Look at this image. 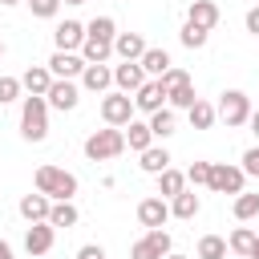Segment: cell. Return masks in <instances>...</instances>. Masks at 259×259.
Returning <instances> with one entry per match:
<instances>
[{
    "mask_svg": "<svg viewBox=\"0 0 259 259\" xmlns=\"http://www.w3.org/2000/svg\"><path fill=\"white\" fill-rule=\"evenodd\" d=\"M146 49H150V45H146L142 32H117V36H113V57H121V61H142Z\"/></svg>",
    "mask_w": 259,
    "mask_h": 259,
    "instance_id": "15",
    "label": "cell"
},
{
    "mask_svg": "<svg viewBox=\"0 0 259 259\" xmlns=\"http://www.w3.org/2000/svg\"><path fill=\"white\" fill-rule=\"evenodd\" d=\"M182 190H186V174H178L174 166L158 174V198H166V202H170V198H174V194H182Z\"/></svg>",
    "mask_w": 259,
    "mask_h": 259,
    "instance_id": "25",
    "label": "cell"
},
{
    "mask_svg": "<svg viewBox=\"0 0 259 259\" xmlns=\"http://www.w3.org/2000/svg\"><path fill=\"white\" fill-rule=\"evenodd\" d=\"M186 24L210 32V28L219 24V4H214V0H190V8H186Z\"/></svg>",
    "mask_w": 259,
    "mask_h": 259,
    "instance_id": "14",
    "label": "cell"
},
{
    "mask_svg": "<svg viewBox=\"0 0 259 259\" xmlns=\"http://www.w3.org/2000/svg\"><path fill=\"white\" fill-rule=\"evenodd\" d=\"M109 57H113V45H109V40L85 36V45H81V61H85V65H105Z\"/></svg>",
    "mask_w": 259,
    "mask_h": 259,
    "instance_id": "24",
    "label": "cell"
},
{
    "mask_svg": "<svg viewBox=\"0 0 259 259\" xmlns=\"http://www.w3.org/2000/svg\"><path fill=\"white\" fill-rule=\"evenodd\" d=\"M0 57H4V40H0Z\"/></svg>",
    "mask_w": 259,
    "mask_h": 259,
    "instance_id": "49",
    "label": "cell"
},
{
    "mask_svg": "<svg viewBox=\"0 0 259 259\" xmlns=\"http://www.w3.org/2000/svg\"><path fill=\"white\" fill-rule=\"evenodd\" d=\"M247 259H259V239H255V247H251V255Z\"/></svg>",
    "mask_w": 259,
    "mask_h": 259,
    "instance_id": "45",
    "label": "cell"
},
{
    "mask_svg": "<svg viewBox=\"0 0 259 259\" xmlns=\"http://www.w3.org/2000/svg\"><path fill=\"white\" fill-rule=\"evenodd\" d=\"M178 40H182L186 49H206V40H210V32H202V28H194V24H182V32H178Z\"/></svg>",
    "mask_w": 259,
    "mask_h": 259,
    "instance_id": "33",
    "label": "cell"
},
{
    "mask_svg": "<svg viewBox=\"0 0 259 259\" xmlns=\"http://www.w3.org/2000/svg\"><path fill=\"white\" fill-rule=\"evenodd\" d=\"M77 259H105V247H101V243H85V247L77 251Z\"/></svg>",
    "mask_w": 259,
    "mask_h": 259,
    "instance_id": "41",
    "label": "cell"
},
{
    "mask_svg": "<svg viewBox=\"0 0 259 259\" xmlns=\"http://www.w3.org/2000/svg\"><path fill=\"white\" fill-rule=\"evenodd\" d=\"M219 117H223L227 125H247V117H251V97H247L243 89H227L223 101H219Z\"/></svg>",
    "mask_w": 259,
    "mask_h": 259,
    "instance_id": "6",
    "label": "cell"
},
{
    "mask_svg": "<svg viewBox=\"0 0 259 259\" xmlns=\"http://www.w3.org/2000/svg\"><path fill=\"white\" fill-rule=\"evenodd\" d=\"M198 101V93H194V81H186V85H174L170 93H166V105L170 109H190Z\"/></svg>",
    "mask_w": 259,
    "mask_h": 259,
    "instance_id": "30",
    "label": "cell"
},
{
    "mask_svg": "<svg viewBox=\"0 0 259 259\" xmlns=\"http://www.w3.org/2000/svg\"><path fill=\"white\" fill-rule=\"evenodd\" d=\"M117 154H125V134H121V130L105 125V130H93V134L85 138V158H89V162H109V158H117Z\"/></svg>",
    "mask_w": 259,
    "mask_h": 259,
    "instance_id": "3",
    "label": "cell"
},
{
    "mask_svg": "<svg viewBox=\"0 0 259 259\" xmlns=\"http://www.w3.org/2000/svg\"><path fill=\"white\" fill-rule=\"evenodd\" d=\"M0 4H4V8H12V4H20V0H0Z\"/></svg>",
    "mask_w": 259,
    "mask_h": 259,
    "instance_id": "47",
    "label": "cell"
},
{
    "mask_svg": "<svg viewBox=\"0 0 259 259\" xmlns=\"http://www.w3.org/2000/svg\"><path fill=\"white\" fill-rule=\"evenodd\" d=\"M255 214H259V194H247V190L235 194V219L247 223V219H255Z\"/></svg>",
    "mask_w": 259,
    "mask_h": 259,
    "instance_id": "32",
    "label": "cell"
},
{
    "mask_svg": "<svg viewBox=\"0 0 259 259\" xmlns=\"http://www.w3.org/2000/svg\"><path fill=\"white\" fill-rule=\"evenodd\" d=\"M130 259H162V255L150 247V239H138V243L130 247Z\"/></svg>",
    "mask_w": 259,
    "mask_h": 259,
    "instance_id": "39",
    "label": "cell"
},
{
    "mask_svg": "<svg viewBox=\"0 0 259 259\" xmlns=\"http://www.w3.org/2000/svg\"><path fill=\"white\" fill-rule=\"evenodd\" d=\"M194 255H198V259H227V239H223V235H202Z\"/></svg>",
    "mask_w": 259,
    "mask_h": 259,
    "instance_id": "31",
    "label": "cell"
},
{
    "mask_svg": "<svg viewBox=\"0 0 259 259\" xmlns=\"http://www.w3.org/2000/svg\"><path fill=\"white\" fill-rule=\"evenodd\" d=\"M53 243H57V231H53L49 223H32V227L24 231V251H28L32 259H36V255H49Z\"/></svg>",
    "mask_w": 259,
    "mask_h": 259,
    "instance_id": "13",
    "label": "cell"
},
{
    "mask_svg": "<svg viewBox=\"0 0 259 259\" xmlns=\"http://www.w3.org/2000/svg\"><path fill=\"white\" fill-rule=\"evenodd\" d=\"M243 24H247V32H251V36H259V4H255V8H247Z\"/></svg>",
    "mask_w": 259,
    "mask_h": 259,
    "instance_id": "42",
    "label": "cell"
},
{
    "mask_svg": "<svg viewBox=\"0 0 259 259\" xmlns=\"http://www.w3.org/2000/svg\"><path fill=\"white\" fill-rule=\"evenodd\" d=\"M186 182H190V186H206V182H210V162H190Z\"/></svg>",
    "mask_w": 259,
    "mask_h": 259,
    "instance_id": "37",
    "label": "cell"
},
{
    "mask_svg": "<svg viewBox=\"0 0 259 259\" xmlns=\"http://www.w3.org/2000/svg\"><path fill=\"white\" fill-rule=\"evenodd\" d=\"M166 219H170V202H166V198L150 194V198H142V202H138V223H142L146 231L166 227Z\"/></svg>",
    "mask_w": 259,
    "mask_h": 259,
    "instance_id": "9",
    "label": "cell"
},
{
    "mask_svg": "<svg viewBox=\"0 0 259 259\" xmlns=\"http://www.w3.org/2000/svg\"><path fill=\"white\" fill-rule=\"evenodd\" d=\"M130 101H134V109H142V113H158V109H166V85H162L158 77H150Z\"/></svg>",
    "mask_w": 259,
    "mask_h": 259,
    "instance_id": "8",
    "label": "cell"
},
{
    "mask_svg": "<svg viewBox=\"0 0 259 259\" xmlns=\"http://www.w3.org/2000/svg\"><path fill=\"white\" fill-rule=\"evenodd\" d=\"M49 206H53V202H49L40 190H32V194L20 198V219H24L28 227H32V223H49Z\"/></svg>",
    "mask_w": 259,
    "mask_h": 259,
    "instance_id": "17",
    "label": "cell"
},
{
    "mask_svg": "<svg viewBox=\"0 0 259 259\" xmlns=\"http://www.w3.org/2000/svg\"><path fill=\"white\" fill-rule=\"evenodd\" d=\"M77 219H81V214H77L73 202H53V206H49V227H53V231H61V227L69 231V227H77Z\"/></svg>",
    "mask_w": 259,
    "mask_h": 259,
    "instance_id": "26",
    "label": "cell"
},
{
    "mask_svg": "<svg viewBox=\"0 0 259 259\" xmlns=\"http://www.w3.org/2000/svg\"><path fill=\"white\" fill-rule=\"evenodd\" d=\"M121 134H125V146H130L134 154H142V150H150V146H154V134H150V125H146V121H130Z\"/></svg>",
    "mask_w": 259,
    "mask_h": 259,
    "instance_id": "22",
    "label": "cell"
},
{
    "mask_svg": "<svg viewBox=\"0 0 259 259\" xmlns=\"http://www.w3.org/2000/svg\"><path fill=\"white\" fill-rule=\"evenodd\" d=\"M198 210H202V202H198V194H194V190H182V194H174V198H170V214H174V219H182V223H190Z\"/></svg>",
    "mask_w": 259,
    "mask_h": 259,
    "instance_id": "20",
    "label": "cell"
},
{
    "mask_svg": "<svg viewBox=\"0 0 259 259\" xmlns=\"http://www.w3.org/2000/svg\"><path fill=\"white\" fill-rule=\"evenodd\" d=\"M28 8H32L36 20H53L61 12V0H28Z\"/></svg>",
    "mask_w": 259,
    "mask_h": 259,
    "instance_id": "36",
    "label": "cell"
},
{
    "mask_svg": "<svg viewBox=\"0 0 259 259\" xmlns=\"http://www.w3.org/2000/svg\"><path fill=\"white\" fill-rule=\"evenodd\" d=\"M53 45H57V53H77L85 45V24L81 20H61L57 32H53Z\"/></svg>",
    "mask_w": 259,
    "mask_h": 259,
    "instance_id": "11",
    "label": "cell"
},
{
    "mask_svg": "<svg viewBox=\"0 0 259 259\" xmlns=\"http://www.w3.org/2000/svg\"><path fill=\"white\" fill-rule=\"evenodd\" d=\"M49 73H53V81H77L85 73V61H81V53H53Z\"/></svg>",
    "mask_w": 259,
    "mask_h": 259,
    "instance_id": "10",
    "label": "cell"
},
{
    "mask_svg": "<svg viewBox=\"0 0 259 259\" xmlns=\"http://www.w3.org/2000/svg\"><path fill=\"white\" fill-rule=\"evenodd\" d=\"M61 4H85V0H61Z\"/></svg>",
    "mask_w": 259,
    "mask_h": 259,
    "instance_id": "48",
    "label": "cell"
},
{
    "mask_svg": "<svg viewBox=\"0 0 259 259\" xmlns=\"http://www.w3.org/2000/svg\"><path fill=\"white\" fill-rule=\"evenodd\" d=\"M255 239H259V231H251V227H235L231 239H227V251H235L239 259H247L251 247H255Z\"/></svg>",
    "mask_w": 259,
    "mask_h": 259,
    "instance_id": "27",
    "label": "cell"
},
{
    "mask_svg": "<svg viewBox=\"0 0 259 259\" xmlns=\"http://www.w3.org/2000/svg\"><path fill=\"white\" fill-rule=\"evenodd\" d=\"M45 101H49V109L69 113V109H77V101H81V85H77V81H53L49 93H45Z\"/></svg>",
    "mask_w": 259,
    "mask_h": 259,
    "instance_id": "7",
    "label": "cell"
},
{
    "mask_svg": "<svg viewBox=\"0 0 259 259\" xmlns=\"http://www.w3.org/2000/svg\"><path fill=\"white\" fill-rule=\"evenodd\" d=\"M20 138L24 142H45L49 138V101L45 97H24V105H20Z\"/></svg>",
    "mask_w": 259,
    "mask_h": 259,
    "instance_id": "2",
    "label": "cell"
},
{
    "mask_svg": "<svg viewBox=\"0 0 259 259\" xmlns=\"http://www.w3.org/2000/svg\"><path fill=\"white\" fill-rule=\"evenodd\" d=\"M247 125H251V134L259 138V109H251V117H247Z\"/></svg>",
    "mask_w": 259,
    "mask_h": 259,
    "instance_id": "43",
    "label": "cell"
},
{
    "mask_svg": "<svg viewBox=\"0 0 259 259\" xmlns=\"http://www.w3.org/2000/svg\"><path fill=\"white\" fill-rule=\"evenodd\" d=\"M186 117H190V125H194V130H210V125H214V117H219V109H214L210 101H202V97H198V101L186 109Z\"/></svg>",
    "mask_w": 259,
    "mask_h": 259,
    "instance_id": "28",
    "label": "cell"
},
{
    "mask_svg": "<svg viewBox=\"0 0 259 259\" xmlns=\"http://www.w3.org/2000/svg\"><path fill=\"white\" fill-rule=\"evenodd\" d=\"M146 81H150V77L142 73L138 61H121V65H113V85H117V93H138Z\"/></svg>",
    "mask_w": 259,
    "mask_h": 259,
    "instance_id": "12",
    "label": "cell"
},
{
    "mask_svg": "<svg viewBox=\"0 0 259 259\" xmlns=\"http://www.w3.org/2000/svg\"><path fill=\"white\" fill-rule=\"evenodd\" d=\"M166 259H194V255H178V251H170V255H166Z\"/></svg>",
    "mask_w": 259,
    "mask_h": 259,
    "instance_id": "46",
    "label": "cell"
},
{
    "mask_svg": "<svg viewBox=\"0 0 259 259\" xmlns=\"http://www.w3.org/2000/svg\"><path fill=\"white\" fill-rule=\"evenodd\" d=\"M158 81H162V85H166V93H170L174 85H186V81H190V73H186V69H178V65H170V69H166Z\"/></svg>",
    "mask_w": 259,
    "mask_h": 259,
    "instance_id": "38",
    "label": "cell"
},
{
    "mask_svg": "<svg viewBox=\"0 0 259 259\" xmlns=\"http://www.w3.org/2000/svg\"><path fill=\"white\" fill-rule=\"evenodd\" d=\"M85 36H93V40H109V45H113V36H117V20H113V16H93V20L85 24Z\"/></svg>",
    "mask_w": 259,
    "mask_h": 259,
    "instance_id": "29",
    "label": "cell"
},
{
    "mask_svg": "<svg viewBox=\"0 0 259 259\" xmlns=\"http://www.w3.org/2000/svg\"><path fill=\"white\" fill-rule=\"evenodd\" d=\"M109 85H113V69H109V65H85L81 89H89V93H109Z\"/></svg>",
    "mask_w": 259,
    "mask_h": 259,
    "instance_id": "18",
    "label": "cell"
},
{
    "mask_svg": "<svg viewBox=\"0 0 259 259\" xmlns=\"http://www.w3.org/2000/svg\"><path fill=\"white\" fill-rule=\"evenodd\" d=\"M32 182H36V190L49 198V202H73V194H77V174H69V170H61V166H36V174H32Z\"/></svg>",
    "mask_w": 259,
    "mask_h": 259,
    "instance_id": "1",
    "label": "cell"
},
{
    "mask_svg": "<svg viewBox=\"0 0 259 259\" xmlns=\"http://www.w3.org/2000/svg\"><path fill=\"white\" fill-rule=\"evenodd\" d=\"M20 93H24L20 89V77H0V105H12Z\"/></svg>",
    "mask_w": 259,
    "mask_h": 259,
    "instance_id": "35",
    "label": "cell"
},
{
    "mask_svg": "<svg viewBox=\"0 0 259 259\" xmlns=\"http://www.w3.org/2000/svg\"><path fill=\"white\" fill-rule=\"evenodd\" d=\"M101 121L113 125V130L130 125V121H134V101H130V93H105V97H101Z\"/></svg>",
    "mask_w": 259,
    "mask_h": 259,
    "instance_id": "5",
    "label": "cell"
},
{
    "mask_svg": "<svg viewBox=\"0 0 259 259\" xmlns=\"http://www.w3.org/2000/svg\"><path fill=\"white\" fill-rule=\"evenodd\" d=\"M146 174H162V170H170V150L166 146H150V150H142V162H138Z\"/></svg>",
    "mask_w": 259,
    "mask_h": 259,
    "instance_id": "23",
    "label": "cell"
},
{
    "mask_svg": "<svg viewBox=\"0 0 259 259\" xmlns=\"http://www.w3.org/2000/svg\"><path fill=\"white\" fill-rule=\"evenodd\" d=\"M243 182H247V174H243V166H231V162H210V190L214 194H243Z\"/></svg>",
    "mask_w": 259,
    "mask_h": 259,
    "instance_id": "4",
    "label": "cell"
},
{
    "mask_svg": "<svg viewBox=\"0 0 259 259\" xmlns=\"http://www.w3.org/2000/svg\"><path fill=\"white\" fill-rule=\"evenodd\" d=\"M49 85H53L49 65H28V69L20 73V89H28V97H45V93H49Z\"/></svg>",
    "mask_w": 259,
    "mask_h": 259,
    "instance_id": "16",
    "label": "cell"
},
{
    "mask_svg": "<svg viewBox=\"0 0 259 259\" xmlns=\"http://www.w3.org/2000/svg\"><path fill=\"white\" fill-rule=\"evenodd\" d=\"M146 239H150V247H154V251H158L162 259H166V255L174 251V239H170V235H166L162 227H158V231H146Z\"/></svg>",
    "mask_w": 259,
    "mask_h": 259,
    "instance_id": "34",
    "label": "cell"
},
{
    "mask_svg": "<svg viewBox=\"0 0 259 259\" xmlns=\"http://www.w3.org/2000/svg\"><path fill=\"white\" fill-rule=\"evenodd\" d=\"M243 174H251V178H259V146H251V150L243 154Z\"/></svg>",
    "mask_w": 259,
    "mask_h": 259,
    "instance_id": "40",
    "label": "cell"
},
{
    "mask_svg": "<svg viewBox=\"0 0 259 259\" xmlns=\"http://www.w3.org/2000/svg\"><path fill=\"white\" fill-rule=\"evenodd\" d=\"M138 65H142V73H146V77H162L174 61H170V53H166V49H146Z\"/></svg>",
    "mask_w": 259,
    "mask_h": 259,
    "instance_id": "21",
    "label": "cell"
},
{
    "mask_svg": "<svg viewBox=\"0 0 259 259\" xmlns=\"http://www.w3.org/2000/svg\"><path fill=\"white\" fill-rule=\"evenodd\" d=\"M150 134L158 138V142H166V138H174V130H178V117H174V109L166 105V109H158V113H150Z\"/></svg>",
    "mask_w": 259,
    "mask_h": 259,
    "instance_id": "19",
    "label": "cell"
},
{
    "mask_svg": "<svg viewBox=\"0 0 259 259\" xmlns=\"http://www.w3.org/2000/svg\"><path fill=\"white\" fill-rule=\"evenodd\" d=\"M0 259H16V251H12V247H8L4 239H0Z\"/></svg>",
    "mask_w": 259,
    "mask_h": 259,
    "instance_id": "44",
    "label": "cell"
}]
</instances>
